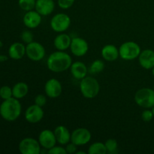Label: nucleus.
Masks as SVG:
<instances>
[{"instance_id":"nucleus-1","label":"nucleus","mask_w":154,"mask_h":154,"mask_svg":"<svg viewBox=\"0 0 154 154\" xmlns=\"http://www.w3.org/2000/svg\"><path fill=\"white\" fill-rule=\"evenodd\" d=\"M72 64V59L70 55L62 51L52 53L47 60L48 69L56 73H60L68 70L70 69Z\"/></svg>"},{"instance_id":"nucleus-2","label":"nucleus","mask_w":154,"mask_h":154,"mask_svg":"<svg viewBox=\"0 0 154 154\" xmlns=\"http://www.w3.org/2000/svg\"><path fill=\"white\" fill-rule=\"evenodd\" d=\"M21 111L20 102L14 97L5 99L0 105V115L5 120L9 122L16 120L20 115Z\"/></svg>"},{"instance_id":"nucleus-3","label":"nucleus","mask_w":154,"mask_h":154,"mask_svg":"<svg viewBox=\"0 0 154 154\" xmlns=\"http://www.w3.org/2000/svg\"><path fill=\"white\" fill-rule=\"evenodd\" d=\"M80 90L84 98L93 99L99 94L100 86L96 78L91 76H86L81 79L80 83Z\"/></svg>"},{"instance_id":"nucleus-4","label":"nucleus","mask_w":154,"mask_h":154,"mask_svg":"<svg viewBox=\"0 0 154 154\" xmlns=\"http://www.w3.org/2000/svg\"><path fill=\"white\" fill-rule=\"evenodd\" d=\"M141 51V48L139 45L134 42H124L119 48L120 58L127 61L138 58Z\"/></svg>"},{"instance_id":"nucleus-5","label":"nucleus","mask_w":154,"mask_h":154,"mask_svg":"<svg viewBox=\"0 0 154 154\" xmlns=\"http://www.w3.org/2000/svg\"><path fill=\"white\" fill-rule=\"evenodd\" d=\"M135 102L138 106L152 108L154 106V90L150 88H141L135 94Z\"/></svg>"},{"instance_id":"nucleus-6","label":"nucleus","mask_w":154,"mask_h":154,"mask_svg":"<svg viewBox=\"0 0 154 154\" xmlns=\"http://www.w3.org/2000/svg\"><path fill=\"white\" fill-rule=\"evenodd\" d=\"M71 18L66 14L59 13L54 15L51 20V27L57 32H63L69 28Z\"/></svg>"},{"instance_id":"nucleus-7","label":"nucleus","mask_w":154,"mask_h":154,"mask_svg":"<svg viewBox=\"0 0 154 154\" xmlns=\"http://www.w3.org/2000/svg\"><path fill=\"white\" fill-rule=\"evenodd\" d=\"M26 54L29 60L38 62L43 60L45 56V49L42 44L32 42L26 46Z\"/></svg>"},{"instance_id":"nucleus-8","label":"nucleus","mask_w":154,"mask_h":154,"mask_svg":"<svg viewBox=\"0 0 154 154\" xmlns=\"http://www.w3.org/2000/svg\"><path fill=\"white\" fill-rule=\"evenodd\" d=\"M41 145L38 141L32 138H26L19 144V150L22 154H39Z\"/></svg>"},{"instance_id":"nucleus-9","label":"nucleus","mask_w":154,"mask_h":154,"mask_svg":"<svg viewBox=\"0 0 154 154\" xmlns=\"http://www.w3.org/2000/svg\"><path fill=\"white\" fill-rule=\"evenodd\" d=\"M91 133L86 128H78L72 132L71 141L77 146H82L88 144L91 140Z\"/></svg>"},{"instance_id":"nucleus-10","label":"nucleus","mask_w":154,"mask_h":154,"mask_svg":"<svg viewBox=\"0 0 154 154\" xmlns=\"http://www.w3.org/2000/svg\"><path fill=\"white\" fill-rule=\"evenodd\" d=\"M70 49L72 54L76 57H83L88 52L89 45L85 39L75 37L72 39Z\"/></svg>"},{"instance_id":"nucleus-11","label":"nucleus","mask_w":154,"mask_h":154,"mask_svg":"<svg viewBox=\"0 0 154 154\" xmlns=\"http://www.w3.org/2000/svg\"><path fill=\"white\" fill-rule=\"evenodd\" d=\"M38 142L41 147L44 149L49 150L56 145L57 138H56L54 132L50 129H45L39 134Z\"/></svg>"},{"instance_id":"nucleus-12","label":"nucleus","mask_w":154,"mask_h":154,"mask_svg":"<svg viewBox=\"0 0 154 154\" xmlns=\"http://www.w3.org/2000/svg\"><path fill=\"white\" fill-rule=\"evenodd\" d=\"M63 91L62 84L60 81L55 78L48 80L45 85V94L51 99H55L61 95Z\"/></svg>"},{"instance_id":"nucleus-13","label":"nucleus","mask_w":154,"mask_h":154,"mask_svg":"<svg viewBox=\"0 0 154 154\" xmlns=\"http://www.w3.org/2000/svg\"><path fill=\"white\" fill-rule=\"evenodd\" d=\"M44 117V111L42 107L38 105H32L27 108L25 111V119L30 123H36L42 120Z\"/></svg>"},{"instance_id":"nucleus-14","label":"nucleus","mask_w":154,"mask_h":154,"mask_svg":"<svg viewBox=\"0 0 154 154\" xmlns=\"http://www.w3.org/2000/svg\"><path fill=\"white\" fill-rule=\"evenodd\" d=\"M23 23L29 29L37 28L42 23V15L36 11H29L23 16Z\"/></svg>"},{"instance_id":"nucleus-15","label":"nucleus","mask_w":154,"mask_h":154,"mask_svg":"<svg viewBox=\"0 0 154 154\" xmlns=\"http://www.w3.org/2000/svg\"><path fill=\"white\" fill-rule=\"evenodd\" d=\"M138 62L142 68L145 69H152L154 67V51L153 50L146 49L141 51Z\"/></svg>"},{"instance_id":"nucleus-16","label":"nucleus","mask_w":154,"mask_h":154,"mask_svg":"<svg viewBox=\"0 0 154 154\" xmlns=\"http://www.w3.org/2000/svg\"><path fill=\"white\" fill-rule=\"evenodd\" d=\"M35 8L42 16H48L54 11L55 3L54 0H36Z\"/></svg>"},{"instance_id":"nucleus-17","label":"nucleus","mask_w":154,"mask_h":154,"mask_svg":"<svg viewBox=\"0 0 154 154\" xmlns=\"http://www.w3.org/2000/svg\"><path fill=\"white\" fill-rule=\"evenodd\" d=\"M71 73L72 76L78 80H81L87 76L88 73V69L84 63L80 61L75 62L70 67Z\"/></svg>"},{"instance_id":"nucleus-18","label":"nucleus","mask_w":154,"mask_h":154,"mask_svg":"<svg viewBox=\"0 0 154 154\" xmlns=\"http://www.w3.org/2000/svg\"><path fill=\"white\" fill-rule=\"evenodd\" d=\"M54 134H55L57 141L62 145H66L68 143L71 141V135L69 129L64 126H58L54 129Z\"/></svg>"},{"instance_id":"nucleus-19","label":"nucleus","mask_w":154,"mask_h":154,"mask_svg":"<svg viewBox=\"0 0 154 154\" xmlns=\"http://www.w3.org/2000/svg\"><path fill=\"white\" fill-rule=\"evenodd\" d=\"M26 54V46L20 42L12 44L8 48V55L12 60H21Z\"/></svg>"},{"instance_id":"nucleus-20","label":"nucleus","mask_w":154,"mask_h":154,"mask_svg":"<svg viewBox=\"0 0 154 154\" xmlns=\"http://www.w3.org/2000/svg\"><path fill=\"white\" fill-rule=\"evenodd\" d=\"M102 57L108 62L115 61L120 57L119 49L114 45H106L102 49Z\"/></svg>"},{"instance_id":"nucleus-21","label":"nucleus","mask_w":154,"mask_h":154,"mask_svg":"<svg viewBox=\"0 0 154 154\" xmlns=\"http://www.w3.org/2000/svg\"><path fill=\"white\" fill-rule=\"evenodd\" d=\"M72 38L70 36L65 33H61L56 36L54 41V45L58 51H64L70 48Z\"/></svg>"},{"instance_id":"nucleus-22","label":"nucleus","mask_w":154,"mask_h":154,"mask_svg":"<svg viewBox=\"0 0 154 154\" xmlns=\"http://www.w3.org/2000/svg\"><path fill=\"white\" fill-rule=\"evenodd\" d=\"M13 97L20 99L25 97L29 93V87L26 83L18 82L12 87Z\"/></svg>"},{"instance_id":"nucleus-23","label":"nucleus","mask_w":154,"mask_h":154,"mask_svg":"<svg viewBox=\"0 0 154 154\" xmlns=\"http://www.w3.org/2000/svg\"><path fill=\"white\" fill-rule=\"evenodd\" d=\"M107 149L105 144L102 142H95L90 146L87 153L89 154H105Z\"/></svg>"},{"instance_id":"nucleus-24","label":"nucleus","mask_w":154,"mask_h":154,"mask_svg":"<svg viewBox=\"0 0 154 154\" xmlns=\"http://www.w3.org/2000/svg\"><path fill=\"white\" fill-rule=\"evenodd\" d=\"M105 69V63L100 60H96L92 63L90 65V69H88V72L91 75H96L102 72Z\"/></svg>"},{"instance_id":"nucleus-25","label":"nucleus","mask_w":154,"mask_h":154,"mask_svg":"<svg viewBox=\"0 0 154 154\" xmlns=\"http://www.w3.org/2000/svg\"><path fill=\"white\" fill-rule=\"evenodd\" d=\"M36 0H18V5L25 11H32L35 8Z\"/></svg>"},{"instance_id":"nucleus-26","label":"nucleus","mask_w":154,"mask_h":154,"mask_svg":"<svg viewBox=\"0 0 154 154\" xmlns=\"http://www.w3.org/2000/svg\"><path fill=\"white\" fill-rule=\"evenodd\" d=\"M0 97L3 100L10 99L13 97V93H12V88L8 86H3L0 88Z\"/></svg>"},{"instance_id":"nucleus-27","label":"nucleus","mask_w":154,"mask_h":154,"mask_svg":"<svg viewBox=\"0 0 154 154\" xmlns=\"http://www.w3.org/2000/svg\"><path fill=\"white\" fill-rule=\"evenodd\" d=\"M105 145L107 149V151L109 152V153H114L117 150L118 144H117V141L115 139L110 138V139H108L105 141Z\"/></svg>"},{"instance_id":"nucleus-28","label":"nucleus","mask_w":154,"mask_h":154,"mask_svg":"<svg viewBox=\"0 0 154 154\" xmlns=\"http://www.w3.org/2000/svg\"><path fill=\"white\" fill-rule=\"evenodd\" d=\"M21 40L24 42V43H31L33 42V38H34V36L33 34L29 30H25V31L23 32L20 35Z\"/></svg>"},{"instance_id":"nucleus-29","label":"nucleus","mask_w":154,"mask_h":154,"mask_svg":"<svg viewBox=\"0 0 154 154\" xmlns=\"http://www.w3.org/2000/svg\"><path fill=\"white\" fill-rule=\"evenodd\" d=\"M75 0H57L59 7L62 9H69L75 3Z\"/></svg>"},{"instance_id":"nucleus-30","label":"nucleus","mask_w":154,"mask_h":154,"mask_svg":"<svg viewBox=\"0 0 154 154\" xmlns=\"http://www.w3.org/2000/svg\"><path fill=\"white\" fill-rule=\"evenodd\" d=\"M35 104L40 107H44L47 103V97L43 94H38L34 99Z\"/></svg>"},{"instance_id":"nucleus-31","label":"nucleus","mask_w":154,"mask_h":154,"mask_svg":"<svg viewBox=\"0 0 154 154\" xmlns=\"http://www.w3.org/2000/svg\"><path fill=\"white\" fill-rule=\"evenodd\" d=\"M154 117L153 111L149 110V108H147V110L144 111L141 114V119L144 122H150L153 120Z\"/></svg>"},{"instance_id":"nucleus-32","label":"nucleus","mask_w":154,"mask_h":154,"mask_svg":"<svg viewBox=\"0 0 154 154\" xmlns=\"http://www.w3.org/2000/svg\"><path fill=\"white\" fill-rule=\"evenodd\" d=\"M48 153L50 154H66V150L64 147L61 146H54L52 148L48 150Z\"/></svg>"},{"instance_id":"nucleus-33","label":"nucleus","mask_w":154,"mask_h":154,"mask_svg":"<svg viewBox=\"0 0 154 154\" xmlns=\"http://www.w3.org/2000/svg\"><path fill=\"white\" fill-rule=\"evenodd\" d=\"M65 149L66 150V153L69 154L76 153L77 145L75 144H74L73 142H72V141H70V142L66 144V147H65Z\"/></svg>"},{"instance_id":"nucleus-34","label":"nucleus","mask_w":154,"mask_h":154,"mask_svg":"<svg viewBox=\"0 0 154 154\" xmlns=\"http://www.w3.org/2000/svg\"><path fill=\"white\" fill-rule=\"evenodd\" d=\"M8 60V57L5 55H2L1 54L0 55V63H3V62H5Z\"/></svg>"},{"instance_id":"nucleus-35","label":"nucleus","mask_w":154,"mask_h":154,"mask_svg":"<svg viewBox=\"0 0 154 154\" xmlns=\"http://www.w3.org/2000/svg\"><path fill=\"white\" fill-rule=\"evenodd\" d=\"M76 154H86V152H84V151H77Z\"/></svg>"},{"instance_id":"nucleus-36","label":"nucleus","mask_w":154,"mask_h":154,"mask_svg":"<svg viewBox=\"0 0 154 154\" xmlns=\"http://www.w3.org/2000/svg\"><path fill=\"white\" fill-rule=\"evenodd\" d=\"M2 45H3V44H2V42H1V41H0V48H2Z\"/></svg>"},{"instance_id":"nucleus-37","label":"nucleus","mask_w":154,"mask_h":154,"mask_svg":"<svg viewBox=\"0 0 154 154\" xmlns=\"http://www.w3.org/2000/svg\"><path fill=\"white\" fill-rule=\"evenodd\" d=\"M152 74H153V75L154 77V67L153 68V69H152Z\"/></svg>"},{"instance_id":"nucleus-38","label":"nucleus","mask_w":154,"mask_h":154,"mask_svg":"<svg viewBox=\"0 0 154 154\" xmlns=\"http://www.w3.org/2000/svg\"><path fill=\"white\" fill-rule=\"evenodd\" d=\"M152 111H153V115H154V106L153 107V108H152Z\"/></svg>"},{"instance_id":"nucleus-39","label":"nucleus","mask_w":154,"mask_h":154,"mask_svg":"<svg viewBox=\"0 0 154 154\" xmlns=\"http://www.w3.org/2000/svg\"><path fill=\"white\" fill-rule=\"evenodd\" d=\"M153 90H154V86H153Z\"/></svg>"}]
</instances>
